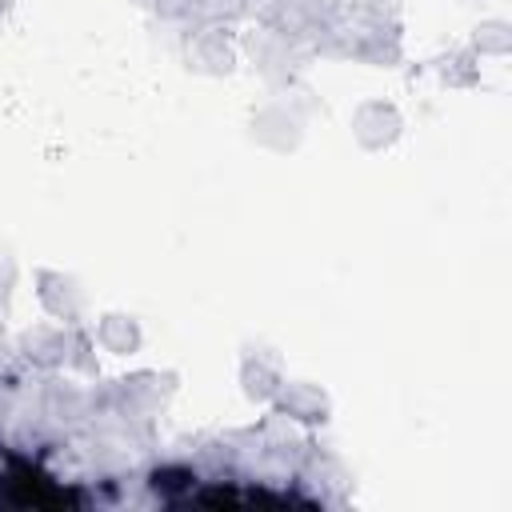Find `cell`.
Instances as JSON below:
<instances>
[{"label": "cell", "mask_w": 512, "mask_h": 512, "mask_svg": "<svg viewBox=\"0 0 512 512\" xmlns=\"http://www.w3.org/2000/svg\"><path fill=\"white\" fill-rule=\"evenodd\" d=\"M96 336H100V344H104L108 352H128V348L140 344V328H136L128 316H104Z\"/></svg>", "instance_id": "cell-1"}, {"label": "cell", "mask_w": 512, "mask_h": 512, "mask_svg": "<svg viewBox=\"0 0 512 512\" xmlns=\"http://www.w3.org/2000/svg\"><path fill=\"white\" fill-rule=\"evenodd\" d=\"M296 420H324V396L308 384H288L284 400H280Z\"/></svg>", "instance_id": "cell-2"}]
</instances>
